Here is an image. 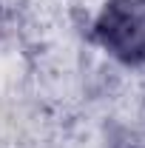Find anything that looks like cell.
<instances>
[{
  "label": "cell",
  "instance_id": "1",
  "mask_svg": "<svg viewBox=\"0 0 145 148\" xmlns=\"http://www.w3.org/2000/svg\"><path fill=\"white\" fill-rule=\"evenodd\" d=\"M97 43L125 66L145 63V0H111L94 20Z\"/></svg>",
  "mask_w": 145,
  "mask_h": 148
}]
</instances>
